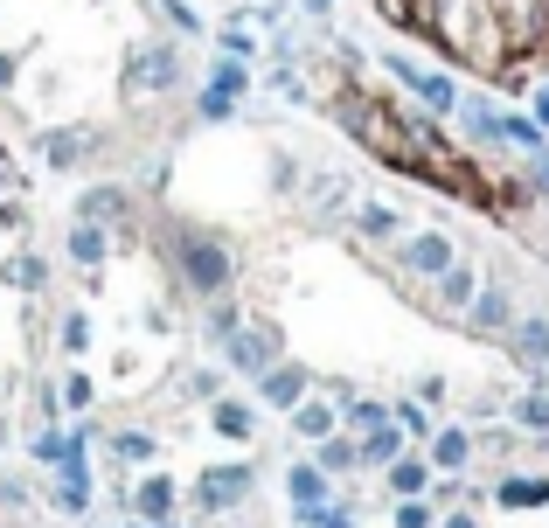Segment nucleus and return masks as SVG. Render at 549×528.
<instances>
[{
  "instance_id": "f257e3e1",
  "label": "nucleus",
  "mask_w": 549,
  "mask_h": 528,
  "mask_svg": "<svg viewBox=\"0 0 549 528\" xmlns=\"http://www.w3.org/2000/svg\"><path fill=\"white\" fill-rule=\"evenodd\" d=\"M244 494H251V473H244V466H230V473H209V480H202V501H209V508H230V501H244Z\"/></svg>"
},
{
  "instance_id": "9d476101",
  "label": "nucleus",
  "mask_w": 549,
  "mask_h": 528,
  "mask_svg": "<svg viewBox=\"0 0 549 528\" xmlns=\"http://www.w3.org/2000/svg\"><path fill=\"white\" fill-rule=\"evenodd\" d=\"M265 390H272V403H292V396L306 390V376H299V369H285V376H272Z\"/></svg>"
},
{
  "instance_id": "f8f14e48",
  "label": "nucleus",
  "mask_w": 549,
  "mask_h": 528,
  "mask_svg": "<svg viewBox=\"0 0 549 528\" xmlns=\"http://www.w3.org/2000/svg\"><path fill=\"white\" fill-rule=\"evenodd\" d=\"M390 480H397V494H417V487H424V466H411V459H404Z\"/></svg>"
},
{
  "instance_id": "0eeeda50",
  "label": "nucleus",
  "mask_w": 549,
  "mask_h": 528,
  "mask_svg": "<svg viewBox=\"0 0 549 528\" xmlns=\"http://www.w3.org/2000/svg\"><path fill=\"white\" fill-rule=\"evenodd\" d=\"M292 501H299V508H313V501H320V473H313V466H299V473H292Z\"/></svg>"
},
{
  "instance_id": "20e7f679",
  "label": "nucleus",
  "mask_w": 549,
  "mask_h": 528,
  "mask_svg": "<svg viewBox=\"0 0 549 528\" xmlns=\"http://www.w3.org/2000/svg\"><path fill=\"white\" fill-rule=\"evenodd\" d=\"M188 271H195L202 285H216V278H223V251H202V244H188Z\"/></svg>"
},
{
  "instance_id": "7ed1b4c3",
  "label": "nucleus",
  "mask_w": 549,
  "mask_h": 528,
  "mask_svg": "<svg viewBox=\"0 0 549 528\" xmlns=\"http://www.w3.org/2000/svg\"><path fill=\"white\" fill-rule=\"evenodd\" d=\"M404 258H411L417 271H445V258H452V251H445V237H417Z\"/></svg>"
},
{
  "instance_id": "2eb2a0df",
  "label": "nucleus",
  "mask_w": 549,
  "mask_h": 528,
  "mask_svg": "<svg viewBox=\"0 0 549 528\" xmlns=\"http://www.w3.org/2000/svg\"><path fill=\"white\" fill-rule=\"evenodd\" d=\"M543 119H549V91H543Z\"/></svg>"
},
{
  "instance_id": "6e6552de",
  "label": "nucleus",
  "mask_w": 549,
  "mask_h": 528,
  "mask_svg": "<svg viewBox=\"0 0 549 528\" xmlns=\"http://www.w3.org/2000/svg\"><path fill=\"white\" fill-rule=\"evenodd\" d=\"M327 424H334V410H320V403L299 410V431H306V438H327Z\"/></svg>"
},
{
  "instance_id": "4468645a",
  "label": "nucleus",
  "mask_w": 549,
  "mask_h": 528,
  "mask_svg": "<svg viewBox=\"0 0 549 528\" xmlns=\"http://www.w3.org/2000/svg\"><path fill=\"white\" fill-rule=\"evenodd\" d=\"M7 70H14V63H7V56H0V84H7Z\"/></svg>"
},
{
  "instance_id": "39448f33",
  "label": "nucleus",
  "mask_w": 549,
  "mask_h": 528,
  "mask_svg": "<svg viewBox=\"0 0 549 528\" xmlns=\"http://www.w3.org/2000/svg\"><path fill=\"white\" fill-rule=\"evenodd\" d=\"M70 251H77V264H98V258H105V237H98V230L84 223V230L70 237Z\"/></svg>"
},
{
  "instance_id": "dca6fc26",
  "label": "nucleus",
  "mask_w": 549,
  "mask_h": 528,
  "mask_svg": "<svg viewBox=\"0 0 549 528\" xmlns=\"http://www.w3.org/2000/svg\"><path fill=\"white\" fill-rule=\"evenodd\" d=\"M452 528H473V522H452Z\"/></svg>"
},
{
  "instance_id": "ddd939ff",
  "label": "nucleus",
  "mask_w": 549,
  "mask_h": 528,
  "mask_svg": "<svg viewBox=\"0 0 549 528\" xmlns=\"http://www.w3.org/2000/svg\"><path fill=\"white\" fill-rule=\"evenodd\" d=\"M7 278H14V285H42V264H35V258H21L14 271H7Z\"/></svg>"
},
{
  "instance_id": "9b49d317",
  "label": "nucleus",
  "mask_w": 549,
  "mask_h": 528,
  "mask_svg": "<svg viewBox=\"0 0 549 528\" xmlns=\"http://www.w3.org/2000/svg\"><path fill=\"white\" fill-rule=\"evenodd\" d=\"M216 424H223V431H230V438H244V431H251V417H244V410H237V403H216Z\"/></svg>"
},
{
  "instance_id": "423d86ee",
  "label": "nucleus",
  "mask_w": 549,
  "mask_h": 528,
  "mask_svg": "<svg viewBox=\"0 0 549 528\" xmlns=\"http://www.w3.org/2000/svg\"><path fill=\"white\" fill-rule=\"evenodd\" d=\"M431 459H438V466H459V459H466V431H445V438L431 445Z\"/></svg>"
},
{
  "instance_id": "1a4fd4ad",
  "label": "nucleus",
  "mask_w": 549,
  "mask_h": 528,
  "mask_svg": "<svg viewBox=\"0 0 549 528\" xmlns=\"http://www.w3.org/2000/svg\"><path fill=\"white\" fill-rule=\"evenodd\" d=\"M167 501H174V487H167V480H153V487H139V508H146V515H167Z\"/></svg>"
},
{
  "instance_id": "f03ea898",
  "label": "nucleus",
  "mask_w": 549,
  "mask_h": 528,
  "mask_svg": "<svg viewBox=\"0 0 549 528\" xmlns=\"http://www.w3.org/2000/svg\"><path fill=\"white\" fill-rule=\"evenodd\" d=\"M390 70H397V77H411V84L431 98V105H438V112L452 105V84H445V77H431V70H411V63H390Z\"/></svg>"
}]
</instances>
